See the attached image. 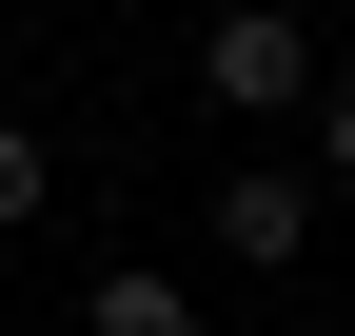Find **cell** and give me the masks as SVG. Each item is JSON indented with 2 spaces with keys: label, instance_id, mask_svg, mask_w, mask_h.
Returning a JSON list of instances; mask_svg holds the SVG:
<instances>
[{
  "label": "cell",
  "instance_id": "cell-3",
  "mask_svg": "<svg viewBox=\"0 0 355 336\" xmlns=\"http://www.w3.org/2000/svg\"><path fill=\"white\" fill-rule=\"evenodd\" d=\"M79 336H198V297H178V277H99V297H79Z\"/></svg>",
  "mask_w": 355,
  "mask_h": 336
},
{
  "label": "cell",
  "instance_id": "cell-2",
  "mask_svg": "<svg viewBox=\"0 0 355 336\" xmlns=\"http://www.w3.org/2000/svg\"><path fill=\"white\" fill-rule=\"evenodd\" d=\"M296 237H316V178H277V158H237V178H217V258H237V277H277Z\"/></svg>",
  "mask_w": 355,
  "mask_h": 336
},
{
  "label": "cell",
  "instance_id": "cell-1",
  "mask_svg": "<svg viewBox=\"0 0 355 336\" xmlns=\"http://www.w3.org/2000/svg\"><path fill=\"white\" fill-rule=\"evenodd\" d=\"M198 99H217V119H296V99H316V40L237 0V20H198Z\"/></svg>",
  "mask_w": 355,
  "mask_h": 336
},
{
  "label": "cell",
  "instance_id": "cell-4",
  "mask_svg": "<svg viewBox=\"0 0 355 336\" xmlns=\"http://www.w3.org/2000/svg\"><path fill=\"white\" fill-rule=\"evenodd\" d=\"M60 198V158H40V119H0V218H40Z\"/></svg>",
  "mask_w": 355,
  "mask_h": 336
},
{
  "label": "cell",
  "instance_id": "cell-5",
  "mask_svg": "<svg viewBox=\"0 0 355 336\" xmlns=\"http://www.w3.org/2000/svg\"><path fill=\"white\" fill-rule=\"evenodd\" d=\"M316 178H355V79H316Z\"/></svg>",
  "mask_w": 355,
  "mask_h": 336
}]
</instances>
